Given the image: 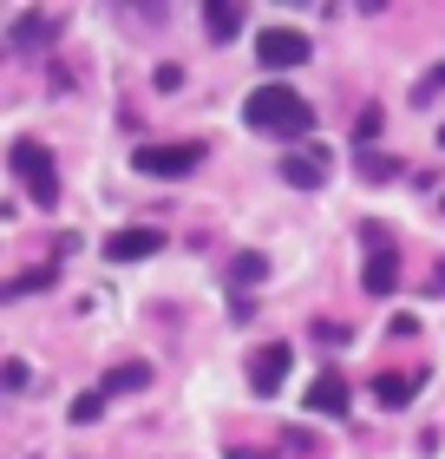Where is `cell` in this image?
I'll use <instances>...</instances> for the list:
<instances>
[{
    "label": "cell",
    "mask_w": 445,
    "mask_h": 459,
    "mask_svg": "<svg viewBox=\"0 0 445 459\" xmlns=\"http://www.w3.org/2000/svg\"><path fill=\"white\" fill-rule=\"evenodd\" d=\"M249 132H269V138H302L308 125H314V106L302 92H288V86H262V92H249Z\"/></svg>",
    "instance_id": "obj_1"
},
{
    "label": "cell",
    "mask_w": 445,
    "mask_h": 459,
    "mask_svg": "<svg viewBox=\"0 0 445 459\" xmlns=\"http://www.w3.org/2000/svg\"><path fill=\"white\" fill-rule=\"evenodd\" d=\"M138 171L144 178H190L203 164V144H138Z\"/></svg>",
    "instance_id": "obj_2"
},
{
    "label": "cell",
    "mask_w": 445,
    "mask_h": 459,
    "mask_svg": "<svg viewBox=\"0 0 445 459\" xmlns=\"http://www.w3.org/2000/svg\"><path fill=\"white\" fill-rule=\"evenodd\" d=\"M256 59H262L269 73L302 66V59H308V33H302V27H262V33H256Z\"/></svg>",
    "instance_id": "obj_3"
},
{
    "label": "cell",
    "mask_w": 445,
    "mask_h": 459,
    "mask_svg": "<svg viewBox=\"0 0 445 459\" xmlns=\"http://www.w3.org/2000/svg\"><path fill=\"white\" fill-rule=\"evenodd\" d=\"M13 171H20V184L39 197V204H53L59 197V171H53V158H47V144H13Z\"/></svg>",
    "instance_id": "obj_4"
},
{
    "label": "cell",
    "mask_w": 445,
    "mask_h": 459,
    "mask_svg": "<svg viewBox=\"0 0 445 459\" xmlns=\"http://www.w3.org/2000/svg\"><path fill=\"white\" fill-rule=\"evenodd\" d=\"M288 368H295V348L288 342L256 348V354H249V394H275V387L288 381Z\"/></svg>",
    "instance_id": "obj_5"
},
{
    "label": "cell",
    "mask_w": 445,
    "mask_h": 459,
    "mask_svg": "<svg viewBox=\"0 0 445 459\" xmlns=\"http://www.w3.org/2000/svg\"><path fill=\"white\" fill-rule=\"evenodd\" d=\"M158 249H164V230L132 223V230H112V237H105V263H144V256H158Z\"/></svg>",
    "instance_id": "obj_6"
},
{
    "label": "cell",
    "mask_w": 445,
    "mask_h": 459,
    "mask_svg": "<svg viewBox=\"0 0 445 459\" xmlns=\"http://www.w3.org/2000/svg\"><path fill=\"white\" fill-rule=\"evenodd\" d=\"M308 407L314 413H347V381H341V368H328V374H314V387H308Z\"/></svg>",
    "instance_id": "obj_7"
},
{
    "label": "cell",
    "mask_w": 445,
    "mask_h": 459,
    "mask_svg": "<svg viewBox=\"0 0 445 459\" xmlns=\"http://www.w3.org/2000/svg\"><path fill=\"white\" fill-rule=\"evenodd\" d=\"M282 178L288 184H302V191H314V184H328V152H295V158H282Z\"/></svg>",
    "instance_id": "obj_8"
},
{
    "label": "cell",
    "mask_w": 445,
    "mask_h": 459,
    "mask_svg": "<svg viewBox=\"0 0 445 459\" xmlns=\"http://www.w3.org/2000/svg\"><path fill=\"white\" fill-rule=\"evenodd\" d=\"M203 20H210V33H217V39H236L243 33V7H236V0H210Z\"/></svg>",
    "instance_id": "obj_9"
},
{
    "label": "cell",
    "mask_w": 445,
    "mask_h": 459,
    "mask_svg": "<svg viewBox=\"0 0 445 459\" xmlns=\"http://www.w3.org/2000/svg\"><path fill=\"white\" fill-rule=\"evenodd\" d=\"M393 289H399V256L380 249V256L367 263V296H393Z\"/></svg>",
    "instance_id": "obj_10"
},
{
    "label": "cell",
    "mask_w": 445,
    "mask_h": 459,
    "mask_svg": "<svg viewBox=\"0 0 445 459\" xmlns=\"http://www.w3.org/2000/svg\"><path fill=\"white\" fill-rule=\"evenodd\" d=\"M413 394H419L413 374H406V381H399V374H380V381H373V401H380V407H406Z\"/></svg>",
    "instance_id": "obj_11"
},
{
    "label": "cell",
    "mask_w": 445,
    "mask_h": 459,
    "mask_svg": "<svg viewBox=\"0 0 445 459\" xmlns=\"http://www.w3.org/2000/svg\"><path fill=\"white\" fill-rule=\"evenodd\" d=\"M144 381H151V368H138V361H124V368H112V374H105V387H98V394H138Z\"/></svg>",
    "instance_id": "obj_12"
},
{
    "label": "cell",
    "mask_w": 445,
    "mask_h": 459,
    "mask_svg": "<svg viewBox=\"0 0 445 459\" xmlns=\"http://www.w3.org/2000/svg\"><path fill=\"white\" fill-rule=\"evenodd\" d=\"M98 413H105V394H79V401H73V420H79V427H92Z\"/></svg>",
    "instance_id": "obj_13"
},
{
    "label": "cell",
    "mask_w": 445,
    "mask_h": 459,
    "mask_svg": "<svg viewBox=\"0 0 445 459\" xmlns=\"http://www.w3.org/2000/svg\"><path fill=\"white\" fill-rule=\"evenodd\" d=\"M236 282H262V256H243L236 263Z\"/></svg>",
    "instance_id": "obj_14"
},
{
    "label": "cell",
    "mask_w": 445,
    "mask_h": 459,
    "mask_svg": "<svg viewBox=\"0 0 445 459\" xmlns=\"http://www.w3.org/2000/svg\"><path fill=\"white\" fill-rule=\"evenodd\" d=\"M439 144H445V125H439Z\"/></svg>",
    "instance_id": "obj_15"
}]
</instances>
